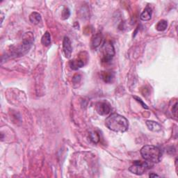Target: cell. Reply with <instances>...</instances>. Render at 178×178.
Segmentation results:
<instances>
[{"label":"cell","instance_id":"1","mask_svg":"<svg viewBox=\"0 0 178 178\" xmlns=\"http://www.w3.org/2000/svg\"><path fill=\"white\" fill-rule=\"evenodd\" d=\"M105 125L111 131L123 133L128 131L129 122L126 118L115 113L107 117L105 120Z\"/></svg>","mask_w":178,"mask_h":178},{"label":"cell","instance_id":"2","mask_svg":"<svg viewBox=\"0 0 178 178\" xmlns=\"http://www.w3.org/2000/svg\"><path fill=\"white\" fill-rule=\"evenodd\" d=\"M141 154L146 161L154 164L159 163L161 160L162 152L157 146L147 145L141 149Z\"/></svg>","mask_w":178,"mask_h":178},{"label":"cell","instance_id":"3","mask_svg":"<svg viewBox=\"0 0 178 178\" xmlns=\"http://www.w3.org/2000/svg\"><path fill=\"white\" fill-rule=\"evenodd\" d=\"M34 42V37L32 33L28 32L26 33L23 36V40L20 44V45L18 47V48L15 51V55L22 56L29 52V50L32 47L33 43Z\"/></svg>","mask_w":178,"mask_h":178},{"label":"cell","instance_id":"4","mask_svg":"<svg viewBox=\"0 0 178 178\" xmlns=\"http://www.w3.org/2000/svg\"><path fill=\"white\" fill-rule=\"evenodd\" d=\"M152 166H153V164L148 161H134V164L129 167V170L133 174L137 175H141Z\"/></svg>","mask_w":178,"mask_h":178},{"label":"cell","instance_id":"5","mask_svg":"<svg viewBox=\"0 0 178 178\" xmlns=\"http://www.w3.org/2000/svg\"><path fill=\"white\" fill-rule=\"evenodd\" d=\"M115 55V51L112 43L111 42L107 43L104 45V56L102 58V62H110Z\"/></svg>","mask_w":178,"mask_h":178},{"label":"cell","instance_id":"6","mask_svg":"<svg viewBox=\"0 0 178 178\" xmlns=\"http://www.w3.org/2000/svg\"><path fill=\"white\" fill-rule=\"evenodd\" d=\"M96 111L100 116H107L111 112L110 104L107 102H99L96 104Z\"/></svg>","mask_w":178,"mask_h":178},{"label":"cell","instance_id":"7","mask_svg":"<svg viewBox=\"0 0 178 178\" xmlns=\"http://www.w3.org/2000/svg\"><path fill=\"white\" fill-rule=\"evenodd\" d=\"M63 51L66 58H71L72 56V48L71 45V41L69 38L67 36H65L63 40Z\"/></svg>","mask_w":178,"mask_h":178},{"label":"cell","instance_id":"8","mask_svg":"<svg viewBox=\"0 0 178 178\" xmlns=\"http://www.w3.org/2000/svg\"><path fill=\"white\" fill-rule=\"evenodd\" d=\"M152 10L150 6H146V8L144 9L142 13L140 15V18L141 20L144 21H148L150 20L152 18Z\"/></svg>","mask_w":178,"mask_h":178},{"label":"cell","instance_id":"9","mask_svg":"<svg viewBox=\"0 0 178 178\" xmlns=\"http://www.w3.org/2000/svg\"><path fill=\"white\" fill-rule=\"evenodd\" d=\"M69 65L73 71H77L84 65V62L81 59H75L69 62Z\"/></svg>","mask_w":178,"mask_h":178},{"label":"cell","instance_id":"10","mask_svg":"<svg viewBox=\"0 0 178 178\" xmlns=\"http://www.w3.org/2000/svg\"><path fill=\"white\" fill-rule=\"evenodd\" d=\"M146 125L148 126V129L152 132H159L161 129V127L160 124L152 120H147Z\"/></svg>","mask_w":178,"mask_h":178},{"label":"cell","instance_id":"11","mask_svg":"<svg viewBox=\"0 0 178 178\" xmlns=\"http://www.w3.org/2000/svg\"><path fill=\"white\" fill-rule=\"evenodd\" d=\"M29 20L34 24H39L42 20V18L40 13L37 12H33L29 15Z\"/></svg>","mask_w":178,"mask_h":178},{"label":"cell","instance_id":"12","mask_svg":"<svg viewBox=\"0 0 178 178\" xmlns=\"http://www.w3.org/2000/svg\"><path fill=\"white\" fill-rule=\"evenodd\" d=\"M101 77L105 83H111L114 78V75L111 72H102Z\"/></svg>","mask_w":178,"mask_h":178},{"label":"cell","instance_id":"13","mask_svg":"<svg viewBox=\"0 0 178 178\" xmlns=\"http://www.w3.org/2000/svg\"><path fill=\"white\" fill-rule=\"evenodd\" d=\"M103 37L102 36L101 34H97L95 35V36L93 37V40H92V47L93 48H97V47H99L100 45V44L102 41Z\"/></svg>","mask_w":178,"mask_h":178},{"label":"cell","instance_id":"14","mask_svg":"<svg viewBox=\"0 0 178 178\" xmlns=\"http://www.w3.org/2000/svg\"><path fill=\"white\" fill-rule=\"evenodd\" d=\"M41 43L44 46H49L51 44V36L48 31H46L41 39Z\"/></svg>","mask_w":178,"mask_h":178},{"label":"cell","instance_id":"15","mask_svg":"<svg viewBox=\"0 0 178 178\" xmlns=\"http://www.w3.org/2000/svg\"><path fill=\"white\" fill-rule=\"evenodd\" d=\"M168 27V22L165 20H161L156 25V29L159 31H164Z\"/></svg>","mask_w":178,"mask_h":178},{"label":"cell","instance_id":"16","mask_svg":"<svg viewBox=\"0 0 178 178\" xmlns=\"http://www.w3.org/2000/svg\"><path fill=\"white\" fill-rule=\"evenodd\" d=\"M90 138L91 139V141H93V143H95V144H97V143L99 141V140H100V136H99V135H98V134H97L96 132L91 133Z\"/></svg>","mask_w":178,"mask_h":178},{"label":"cell","instance_id":"17","mask_svg":"<svg viewBox=\"0 0 178 178\" xmlns=\"http://www.w3.org/2000/svg\"><path fill=\"white\" fill-rule=\"evenodd\" d=\"M71 15V12H70V10L68 8H65L63 9V13H62V16H63V20H65V19H68Z\"/></svg>","mask_w":178,"mask_h":178},{"label":"cell","instance_id":"18","mask_svg":"<svg viewBox=\"0 0 178 178\" xmlns=\"http://www.w3.org/2000/svg\"><path fill=\"white\" fill-rule=\"evenodd\" d=\"M81 80V76L79 75H75L72 78V81L74 82V84H77L80 82Z\"/></svg>","mask_w":178,"mask_h":178},{"label":"cell","instance_id":"19","mask_svg":"<svg viewBox=\"0 0 178 178\" xmlns=\"http://www.w3.org/2000/svg\"><path fill=\"white\" fill-rule=\"evenodd\" d=\"M134 98H135V99H136V100H137V101L139 102H140V103H141V105H142V107H143L145 108V109H148V107H147V105H146V104H145V103L143 102V101L141 100V98L137 97H136V96H134Z\"/></svg>","mask_w":178,"mask_h":178},{"label":"cell","instance_id":"20","mask_svg":"<svg viewBox=\"0 0 178 178\" xmlns=\"http://www.w3.org/2000/svg\"><path fill=\"white\" fill-rule=\"evenodd\" d=\"M177 102H175V104L173 106V109H172V112L175 117H177Z\"/></svg>","mask_w":178,"mask_h":178},{"label":"cell","instance_id":"21","mask_svg":"<svg viewBox=\"0 0 178 178\" xmlns=\"http://www.w3.org/2000/svg\"><path fill=\"white\" fill-rule=\"evenodd\" d=\"M149 177H160V176H159L158 175H157V174L150 173V175H149Z\"/></svg>","mask_w":178,"mask_h":178}]
</instances>
